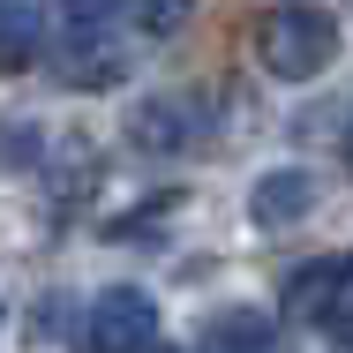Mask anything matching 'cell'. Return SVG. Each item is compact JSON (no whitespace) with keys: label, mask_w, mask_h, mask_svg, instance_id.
Wrapping results in <instances>:
<instances>
[{"label":"cell","mask_w":353,"mask_h":353,"mask_svg":"<svg viewBox=\"0 0 353 353\" xmlns=\"http://www.w3.org/2000/svg\"><path fill=\"white\" fill-rule=\"evenodd\" d=\"M339 285H346V256H316V263L285 271V285H279L285 323H331V308H339Z\"/></svg>","instance_id":"4"},{"label":"cell","mask_w":353,"mask_h":353,"mask_svg":"<svg viewBox=\"0 0 353 353\" xmlns=\"http://www.w3.org/2000/svg\"><path fill=\"white\" fill-rule=\"evenodd\" d=\"M143 353H165V346H158V339H150V346H143Z\"/></svg>","instance_id":"10"},{"label":"cell","mask_w":353,"mask_h":353,"mask_svg":"<svg viewBox=\"0 0 353 353\" xmlns=\"http://www.w3.org/2000/svg\"><path fill=\"white\" fill-rule=\"evenodd\" d=\"M46 53V0H0V75H23Z\"/></svg>","instance_id":"7"},{"label":"cell","mask_w":353,"mask_h":353,"mask_svg":"<svg viewBox=\"0 0 353 353\" xmlns=\"http://www.w3.org/2000/svg\"><path fill=\"white\" fill-rule=\"evenodd\" d=\"M256 61L279 75V83H308L339 61V23L331 8H308V0H279L256 15Z\"/></svg>","instance_id":"1"},{"label":"cell","mask_w":353,"mask_h":353,"mask_svg":"<svg viewBox=\"0 0 353 353\" xmlns=\"http://www.w3.org/2000/svg\"><path fill=\"white\" fill-rule=\"evenodd\" d=\"M53 75L75 90H105L113 75H128L121 15H68V30L53 38Z\"/></svg>","instance_id":"2"},{"label":"cell","mask_w":353,"mask_h":353,"mask_svg":"<svg viewBox=\"0 0 353 353\" xmlns=\"http://www.w3.org/2000/svg\"><path fill=\"white\" fill-rule=\"evenodd\" d=\"M346 165H353V128H346Z\"/></svg>","instance_id":"9"},{"label":"cell","mask_w":353,"mask_h":353,"mask_svg":"<svg viewBox=\"0 0 353 353\" xmlns=\"http://www.w3.org/2000/svg\"><path fill=\"white\" fill-rule=\"evenodd\" d=\"M196 353H293V346L279 339V323H271L263 308H225V316L203 323Z\"/></svg>","instance_id":"6"},{"label":"cell","mask_w":353,"mask_h":353,"mask_svg":"<svg viewBox=\"0 0 353 353\" xmlns=\"http://www.w3.org/2000/svg\"><path fill=\"white\" fill-rule=\"evenodd\" d=\"M308 203H316V173H301V165H279V173H263V181H256V196H248V218H256V225H293Z\"/></svg>","instance_id":"8"},{"label":"cell","mask_w":353,"mask_h":353,"mask_svg":"<svg viewBox=\"0 0 353 353\" xmlns=\"http://www.w3.org/2000/svg\"><path fill=\"white\" fill-rule=\"evenodd\" d=\"M150 339H158L150 293H143V285H105V293L90 301L83 331H75V353H143Z\"/></svg>","instance_id":"3"},{"label":"cell","mask_w":353,"mask_h":353,"mask_svg":"<svg viewBox=\"0 0 353 353\" xmlns=\"http://www.w3.org/2000/svg\"><path fill=\"white\" fill-rule=\"evenodd\" d=\"M128 136H136V150H150V158H173L181 143L203 136V113H196V98H143L136 113H128Z\"/></svg>","instance_id":"5"}]
</instances>
